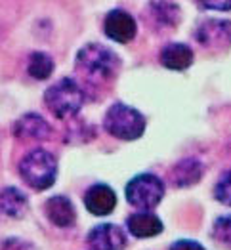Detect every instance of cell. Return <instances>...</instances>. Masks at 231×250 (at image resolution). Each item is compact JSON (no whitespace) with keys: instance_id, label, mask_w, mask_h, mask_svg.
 Instances as JSON below:
<instances>
[{"instance_id":"5b68a950","label":"cell","mask_w":231,"mask_h":250,"mask_svg":"<svg viewBox=\"0 0 231 250\" xmlns=\"http://www.w3.org/2000/svg\"><path fill=\"white\" fill-rule=\"evenodd\" d=\"M126 201L136 207L142 208L144 212L153 210L165 197V184L159 176L146 172V174H138L136 178H132L125 189Z\"/></svg>"},{"instance_id":"52a82bcc","label":"cell","mask_w":231,"mask_h":250,"mask_svg":"<svg viewBox=\"0 0 231 250\" xmlns=\"http://www.w3.org/2000/svg\"><path fill=\"white\" fill-rule=\"evenodd\" d=\"M104 31H105V35H107L113 42L126 44V42H130L136 39L138 23H136V20H134V16L128 14L126 10L115 8V10H111V12L105 14Z\"/></svg>"},{"instance_id":"4fadbf2b","label":"cell","mask_w":231,"mask_h":250,"mask_svg":"<svg viewBox=\"0 0 231 250\" xmlns=\"http://www.w3.org/2000/svg\"><path fill=\"white\" fill-rule=\"evenodd\" d=\"M193 50L189 48L188 44H182V42H170L167 44L163 50H161V65L167 67L170 71H186L191 67L193 63Z\"/></svg>"},{"instance_id":"5bb4252c","label":"cell","mask_w":231,"mask_h":250,"mask_svg":"<svg viewBox=\"0 0 231 250\" xmlns=\"http://www.w3.org/2000/svg\"><path fill=\"white\" fill-rule=\"evenodd\" d=\"M205 174V167L199 159H193V157H188L180 163H176L172 167V172H170V180L176 188H191L195 186Z\"/></svg>"},{"instance_id":"6da1fadb","label":"cell","mask_w":231,"mask_h":250,"mask_svg":"<svg viewBox=\"0 0 231 250\" xmlns=\"http://www.w3.org/2000/svg\"><path fill=\"white\" fill-rule=\"evenodd\" d=\"M75 71L83 79L81 86L84 92L100 90L117 79L121 71V60L113 50L94 42L79 50L75 58Z\"/></svg>"},{"instance_id":"8fae6325","label":"cell","mask_w":231,"mask_h":250,"mask_svg":"<svg viewBox=\"0 0 231 250\" xmlns=\"http://www.w3.org/2000/svg\"><path fill=\"white\" fill-rule=\"evenodd\" d=\"M44 214L56 228H71L77 220V210L73 203L63 195L50 197L44 203Z\"/></svg>"},{"instance_id":"277c9868","label":"cell","mask_w":231,"mask_h":250,"mask_svg":"<svg viewBox=\"0 0 231 250\" xmlns=\"http://www.w3.org/2000/svg\"><path fill=\"white\" fill-rule=\"evenodd\" d=\"M20 176L35 191L50 189L58 178V161L50 151H29L20 163Z\"/></svg>"},{"instance_id":"8992f818","label":"cell","mask_w":231,"mask_h":250,"mask_svg":"<svg viewBox=\"0 0 231 250\" xmlns=\"http://www.w3.org/2000/svg\"><path fill=\"white\" fill-rule=\"evenodd\" d=\"M195 41L207 50H224L231 46V21L207 20L195 29Z\"/></svg>"},{"instance_id":"7a4b0ae2","label":"cell","mask_w":231,"mask_h":250,"mask_svg":"<svg viewBox=\"0 0 231 250\" xmlns=\"http://www.w3.org/2000/svg\"><path fill=\"white\" fill-rule=\"evenodd\" d=\"M44 105L56 119H73L79 115L86 102V92L71 77H63L58 83L46 88L44 92Z\"/></svg>"},{"instance_id":"2e32d148","label":"cell","mask_w":231,"mask_h":250,"mask_svg":"<svg viewBox=\"0 0 231 250\" xmlns=\"http://www.w3.org/2000/svg\"><path fill=\"white\" fill-rule=\"evenodd\" d=\"M27 73L35 81H46L54 73V60L46 52H33L27 62Z\"/></svg>"},{"instance_id":"e0dca14e","label":"cell","mask_w":231,"mask_h":250,"mask_svg":"<svg viewBox=\"0 0 231 250\" xmlns=\"http://www.w3.org/2000/svg\"><path fill=\"white\" fill-rule=\"evenodd\" d=\"M149 10L155 16V21H159L161 25H167V27L176 25L180 20V8L170 2H155L149 6Z\"/></svg>"},{"instance_id":"ffe728a7","label":"cell","mask_w":231,"mask_h":250,"mask_svg":"<svg viewBox=\"0 0 231 250\" xmlns=\"http://www.w3.org/2000/svg\"><path fill=\"white\" fill-rule=\"evenodd\" d=\"M170 250H207L201 243L191 241V239H180L170 245Z\"/></svg>"},{"instance_id":"30bf717a","label":"cell","mask_w":231,"mask_h":250,"mask_svg":"<svg viewBox=\"0 0 231 250\" xmlns=\"http://www.w3.org/2000/svg\"><path fill=\"white\" fill-rule=\"evenodd\" d=\"M12 132L18 140H31V142H44L52 136L50 125L39 113H27L20 117L12 126Z\"/></svg>"},{"instance_id":"44dd1931","label":"cell","mask_w":231,"mask_h":250,"mask_svg":"<svg viewBox=\"0 0 231 250\" xmlns=\"http://www.w3.org/2000/svg\"><path fill=\"white\" fill-rule=\"evenodd\" d=\"M199 6L205 10H231V2H199Z\"/></svg>"},{"instance_id":"ac0fdd59","label":"cell","mask_w":231,"mask_h":250,"mask_svg":"<svg viewBox=\"0 0 231 250\" xmlns=\"http://www.w3.org/2000/svg\"><path fill=\"white\" fill-rule=\"evenodd\" d=\"M212 239L218 245H222V247L231 250V214L220 216L214 222V226H212Z\"/></svg>"},{"instance_id":"3957f363","label":"cell","mask_w":231,"mask_h":250,"mask_svg":"<svg viewBox=\"0 0 231 250\" xmlns=\"http://www.w3.org/2000/svg\"><path fill=\"white\" fill-rule=\"evenodd\" d=\"M146 117L126 104H113L104 115L105 132L123 142H136L146 132Z\"/></svg>"},{"instance_id":"7c38bea8","label":"cell","mask_w":231,"mask_h":250,"mask_svg":"<svg viewBox=\"0 0 231 250\" xmlns=\"http://www.w3.org/2000/svg\"><path fill=\"white\" fill-rule=\"evenodd\" d=\"M126 228L136 239H151V237L161 235L165 229L161 218L155 216L153 212H136V214L128 216Z\"/></svg>"},{"instance_id":"ba28073f","label":"cell","mask_w":231,"mask_h":250,"mask_svg":"<svg viewBox=\"0 0 231 250\" xmlns=\"http://www.w3.org/2000/svg\"><path fill=\"white\" fill-rule=\"evenodd\" d=\"M86 243L90 250H125L126 235L121 226L115 224H100L92 228L86 235Z\"/></svg>"},{"instance_id":"9a60e30c","label":"cell","mask_w":231,"mask_h":250,"mask_svg":"<svg viewBox=\"0 0 231 250\" xmlns=\"http://www.w3.org/2000/svg\"><path fill=\"white\" fill-rule=\"evenodd\" d=\"M0 207L2 212L10 218H23L29 208L27 197L18 188H4L0 195Z\"/></svg>"},{"instance_id":"9c48e42d","label":"cell","mask_w":231,"mask_h":250,"mask_svg":"<svg viewBox=\"0 0 231 250\" xmlns=\"http://www.w3.org/2000/svg\"><path fill=\"white\" fill-rule=\"evenodd\" d=\"M84 207L92 216H109L117 207V193L107 184H94L84 193Z\"/></svg>"},{"instance_id":"d6986e66","label":"cell","mask_w":231,"mask_h":250,"mask_svg":"<svg viewBox=\"0 0 231 250\" xmlns=\"http://www.w3.org/2000/svg\"><path fill=\"white\" fill-rule=\"evenodd\" d=\"M214 197H216L218 203L231 207V170L224 172L218 178V182L214 186Z\"/></svg>"}]
</instances>
